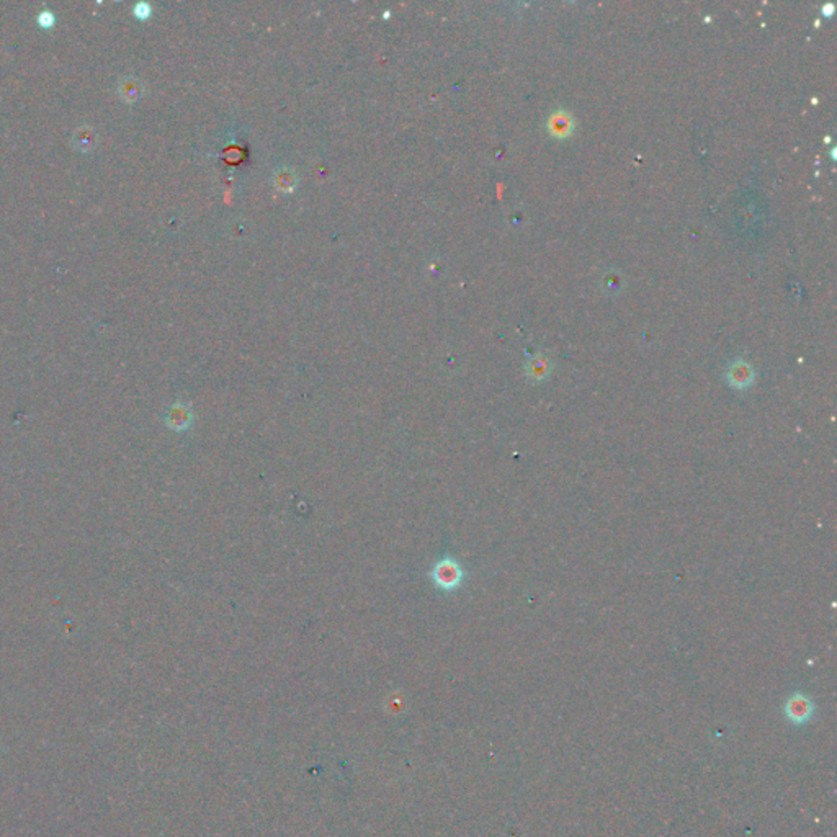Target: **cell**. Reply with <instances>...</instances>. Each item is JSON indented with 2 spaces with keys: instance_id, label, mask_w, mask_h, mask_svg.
Segmentation results:
<instances>
[{
  "instance_id": "cell-1",
  "label": "cell",
  "mask_w": 837,
  "mask_h": 837,
  "mask_svg": "<svg viewBox=\"0 0 837 837\" xmlns=\"http://www.w3.org/2000/svg\"><path fill=\"white\" fill-rule=\"evenodd\" d=\"M463 577L465 571L463 568H461V564L450 556L442 558L440 561L435 563L434 569H432V581L435 582V586L439 587L440 591H455V589L461 586Z\"/></svg>"
},
{
  "instance_id": "cell-2",
  "label": "cell",
  "mask_w": 837,
  "mask_h": 837,
  "mask_svg": "<svg viewBox=\"0 0 837 837\" xmlns=\"http://www.w3.org/2000/svg\"><path fill=\"white\" fill-rule=\"evenodd\" d=\"M815 713V703L808 695L796 692L785 702V715L793 724H805Z\"/></svg>"
},
{
  "instance_id": "cell-3",
  "label": "cell",
  "mask_w": 837,
  "mask_h": 837,
  "mask_svg": "<svg viewBox=\"0 0 837 837\" xmlns=\"http://www.w3.org/2000/svg\"><path fill=\"white\" fill-rule=\"evenodd\" d=\"M726 381L731 388L744 391V389L751 388L754 381H756V372L746 360H736L726 370Z\"/></svg>"
},
{
  "instance_id": "cell-4",
  "label": "cell",
  "mask_w": 837,
  "mask_h": 837,
  "mask_svg": "<svg viewBox=\"0 0 837 837\" xmlns=\"http://www.w3.org/2000/svg\"><path fill=\"white\" fill-rule=\"evenodd\" d=\"M165 424H167L169 429H172L175 432H183L192 427L193 424V412H192V407L188 406L187 402H174L170 409L165 414Z\"/></svg>"
},
{
  "instance_id": "cell-5",
  "label": "cell",
  "mask_w": 837,
  "mask_h": 837,
  "mask_svg": "<svg viewBox=\"0 0 837 837\" xmlns=\"http://www.w3.org/2000/svg\"><path fill=\"white\" fill-rule=\"evenodd\" d=\"M574 129L572 116L564 110H558L548 118V131L549 134L556 136V138H568Z\"/></svg>"
},
{
  "instance_id": "cell-6",
  "label": "cell",
  "mask_w": 837,
  "mask_h": 837,
  "mask_svg": "<svg viewBox=\"0 0 837 837\" xmlns=\"http://www.w3.org/2000/svg\"><path fill=\"white\" fill-rule=\"evenodd\" d=\"M551 362L547 357H543V355H535L533 358L528 360V363L525 365V372H527V377L532 379V381H544V379L549 378V374H551Z\"/></svg>"
},
{
  "instance_id": "cell-7",
  "label": "cell",
  "mask_w": 837,
  "mask_h": 837,
  "mask_svg": "<svg viewBox=\"0 0 837 837\" xmlns=\"http://www.w3.org/2000/svg\"><path fill=\"white\" fill-rule=\"evenodd\" d=\"M72 144L82 153H89L97 146V131L90 126H82V128L74 131L72 136Z\"/></svg>"
},
{
  "instance_id": "cell-8",
  "label": "cell",
  "mask_w": 837,
  "mask_h": 837,
  "mask_svg": "<svg viewBox=\"0 0 837 837\" xmlns=\"http://www.w3.org/2000/svg\"><path fill=\"white\" fill-rule=\"evenodd\" d=\"M120 95L128 101H133L139 97V89L134 85V80L126 79L120 84Z\"/></svg>"
},
{
  "instance_id": "cell-9",
  "label": "cell",
  "mask_w": 837,
  "mask_h": 837,
  "mask_svg": "<svg viewBox=\"0 0 837 837\" xmlns=\"http://www.w3.org/2000/svg\"><path fill=\"white\" fill-rule=\"evenodd\" d=\"M36 22H38V25H40L41 28H45V30H50V28H52V27L56 25V17H55V13H52L51 10H48V8H45V10H41L40 13H38Z\"/></svg>"
},
{
  "instance_id": "cell-10",
  "label": "cell",
  "mask_w": 837,
  "mask_h": 837,
  "mask_svg": "<svg viewBox=\"0 0 837 837\" xmlns=\"http://www.w3.org/2000/svg\"><path fill=\"white\" fill-rule=\"evenodd\" d=\"M150 13H153V10H150V6H149V3H146V2L136 3L134 8H133V15L136 18H139V20H146V18H149Z\"/></svg>"
}]
</instances>
